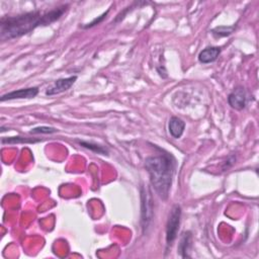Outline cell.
I'll return each instance as SVG.
<instances>
[{
	"instance_id": "cell-1",
	"label": "cell",
	"mask_w": 259,
	"mask_h": 259,
	"mask_svg": "<svg viewBox=\"0 0 259 259\" xmlns=\"http://www.w3.org/2000/svg\"><path fill=\"white\" fill-rule=\"evenodd\" d=\"M68 4L58 6L47 13L30 11L14 16H3L0 20V39L2 42L17 39L39 27L50 26L60 19L68 10Z\"/></svg>"
},
{
	"instance_id": "cell-2",
	"label": "cell",
	"mask_w": 259,
	"mask_h": 259,
	"mask_svg": "<svg viewBox=\"0 0 259 259\" xmlns=\"http://www.w3.org/2000/svg\"><path fill=\"white\" fill-rule=\"evenodd\" d=\"M145 168L149 173L151 185L158 196L166 201L169 196L176 161L170 153L161 151L160 154L149 156L145 160Z\"/></svg>"
},
{
	"instance_id": "cell-3",
	"label": "cell",
	"mask_w": 259,
	"mask_h": 259,
	"mask_svg": "<svg viewBox=\"0 0 259 259\" xmlns=\"http://www.w3.org/2000/svg\"><path fill=\"white\" fill-rule=\"evenodd\" d=\"M141 226L143 234H147L150 228L153 217H154V201L152 193L147 186L141 187Z\"/></svg>"
},
{
	"instance_id": "cell-4",
	"label": "cell",
	"mask_w": 259,
	"mask_h": 259,
	"mask_svg": "<svg viewBox=\"0 0 259 259\" xmlns=\"http://www.w3.org/2000/svg\"><path fill=\"white\" fill-rule=\"evenodd\" d=\"M181 207L179 205H174L170 210L167 224H166V246L167 249L171 248L174 241L178 238V230L181 221Z\"/></svg>"
},
{
	"instance_id": "cell-5",
	"label": "cell",
	"mask_w": 259,
	"mask_h": 259,
	"mask_svg": "<svg viewBox=\"0 0 259 259\" xmlns=\"http://www.w3.org/2000/svg\"><path fill=\"white\" fill-rule=\"evenodd\" d=\"M77 80V76H70L67 78H60L56 80L53 85L46 90V96L53 97L56 94H60L71 88Z\"/></svg>"
},
{
	"instance_id": "cell-6",
	"label": "cell",
	"mask_w": 259,
	"mask_h": 259,
	"mask_svg": "<svg viewBox=\"0 0 259 259\" xmlns=\"http://www.w3.org/2000/svg\"><path fill=\"white\" fill-rule=\"evenodd\" d=\"M228 103L234 110L242 111L243 109H245L247 103V94L245 88L242 86L235 87L229 94Z\"/></svg>"
},
{
	"instance_id": "cell-7",
	"label": "cell",
	"mask_w": 259,
	"mask_h": 259,
	"mask_svg": "<svg viewBox=\"0 0 259 259\" xmlns=\"http://www.w3.org/2000/svg\"><path fill=\"white\" fill-rule=\"evenodd\" d=\"M38 87H29V88H21L18 90H14L7 92L1 97L0 100L2 102L6 100H15V99H31L34 98L39 94Z\"/></svg>"
},
{
	"instance_id": "cell-8",
	"label": "cell",
	"mask_w": 259,
	"mask_h": 259,
	"mask_svg": "<svg viewBox=\"0 0 259 259\" xmlns=\"http://www.w3.org/2000/svg\"><path fill=\"white\" fill-rule=\"evenodd\" d=\"M221 54L219 47H208L198 54V61L202 64H209L215 62Z\"/></svg>"
},
{
	"instance_id": "cell-9",
	"label": "cell",
	"mask_w": 259,
	"mask_h": 259,
	"mask_svg": "<svg viewBox=\"0 0 259 259\" xmlns=\"http://www.w3.org/2000/svg\"><path fill=\"white\" fill-rule=\"evenodd\" d=\"M184 129H185V123L179 119L178 116H172L169 120L168 124V130L170 135L174 139H179L184 133Z\"/></svg>"
},
{
	"instance_id": "cell-10",
	"label": "cell",
	"mask_w": 259,
	"mask_h": 259,
	"mask_svg": "<svg viewBox=\"0 0 259 259\" xmlns=\"http://www.w3.org/2000/svg\"><path fill=\"white\" fill-rule=\"evenodd\" d=\"M192 233L190 231L183 232L181 235V238L178 244V253L182 258H188L191 255L188 254L192 247Z\"/></svg>"
},
{
	"instance_id": "cell-11",
	"label": "cell",
	"mask_w": 259,
	"mask_h": 259,
	"mask_svg": "<svg viewBox=\"0 0 259 259\" xmlns=\"http://www.w3.org/2000/svg\"><path fill=\"white\" fill-rule=\"evenodd\" d=\"M42 139H36V138H26V137H7L2 138L1 143L8 144V145H16V144H36L39 142H42Z\"/></svg>"
},
{
	"instance_id": "cell-12",
	"label": "cell",
	"mask_w": 259,
	"mask_h": 259,
	"mask_svg": "<svg viewBox=\"0 0 259 259\" xmlns=\"http://www.w3.org/2000/svg\"><path fill=\"white\" fill-rule=\"evenodd\" d=\"M77 143L83 148H86L94 153H97V154L99 155H109V150L103 147L100 146L98 144L96 143H92V142H88V141H82V140H77Z\"/></svg>"
},
{
	"instance_id": "cell-13",
	"label": "cell",
	"mask_w": 259,
	"mask_h": 259,
	"mask_svg": "<svg viewBox=\"0 0 259 259\" xmlns=\"http://www.w3.org/2000/svg\"><path fill=\"white\" fill-rule=\"evenodd\" d=\"M235 31V26L231 27H217L215 29L211 30V33L214 34L216 38H223V37H228L231 33H233Z\"/></svg>"
},
{
	"instance_id": "cell-14",
	"label": "cell",
	"mask_w": 259,
	"mask_h": 259,
	"mask_svg": "<svg viewBox=\"0 0 259 259\" xmlns=\"http://www.w3.org/2000/svg\"><path fill=\"white\" fill-rule=\"evenodd\" d=\"M59 130L56 128H52V127H46V126H41V127H37V128H33L32 129V131L30 132L31 134H46V135H51V134H55L58 133Z\"/></svg>"
},
{
	"instance_id": "cell-15",
	"label": "cell",
	"mask_w": 259,
	"mask_h": 259,
	"mask_svg": "<svg viewBox=\"0 0 259 259\" xmlns=\"http://www.w3.org/2000/svg\"><path fill=\"white\" fill-rule=\"evenodd\" d=\"M109 13H110V9H109V10H107V11H105V13H104V14H102V15H101L99 17H97V18H94V19H93V20H92L90 23H88V25L84 26L83 28H84V29H90V28H93V27H96V26L99 25V23H100V22H102V21H103V19L108 16Z\"/></svg>"
},
{
	"instance_id": "cell-16",
	"label": "cell",
	"mask_w": 259,
	"mask_h": 259,
	"mask_svg": "<svg viewBox=\"0 0 259 259\" xmlns=\"http://www.w3.org/2000/svg\"><path fill=\"white\" fill-rule=\"evenodd\" d=\"M235 161H236V158H235L234 156H230V157L228 158V160L226 161V163L224 164L223 169H224V170H228L229 168H231V167L234 165Z\"/></svg>"
}]
</instances>
